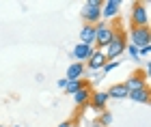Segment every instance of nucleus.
Masks as SVG:
<instances>
[{
	"label": "nucleus",
	"mask_w": 151,
	"mask_h": 127,
	"mask_svg": "<svg viewBox=\"0 0 151 127\" xmlns=\"http://www.w3.org/2000/svg\"><path fill=\"white\" fill-rule=\"evenodd\" d=\"M13 127H22V125H13Z\"/></svg>",
	"instance_id": "nucleus-23"
},
{
	"label": "nucleus",
	"mask_w": 151,
	"mask_h": 127,
	"mask_svg": "<svg viewBox=\"0 0 151 127\" xmlns=\"http://www.w3.org/2000/svg\"><path fill=\"white\" fill-rule=\"evenodd\" d=\"M82 78H84V63H71L67 67L65 80H82Z\"/></svg>",
	"instance_id": "nucleus-12"
},
{
	"label": "nucleus",
	"mask_w": 151,
	"mask_h": 127,
	"mask_svg": "<svg viewBox=\"0 0 151 127\" xmlns=\"http://www.w3.org/2000/svg\"><path fill=\"white\" fill-rule=\"evenodd\" d=\"M132 101H138V103H149V86H145V88H140V91H132L127 95Z\"/></svg>",
	"instance_id": "nucleus-15"
},
{
	"label": "nucleus",
	"mask_w": 151,
	"mask_h": 127,
	"mask_svg": "<svg viewBox=\"0 0 151 127\" xmlns=\"http://www.w3.org/2000/svg\"><path fill=\"white\" fill-rule=\"evenodd\" d=\"M97 121H99L101 125H104V127H108V125L112 123V112H108V110H101V116L97 118Z\"/></svg>",
	"instance_id": "nucleus-17"
},
{
	"label": "nucleus",
	"mask_w": 151,
	"mask_h": 127,
	"mask_svg": "<svg viewBox=\"0 0 151 127\" xmlns=\"http://www.w3.org/2000/svg\"><path fill=\"white\" fill-rule=\"evenodd\" d=\"M119 11H121L119 0H104V2H101V15L104 17H116Z\"/></svg>",
	"instance_id": "nucleus-11"
},
{
	"label": "nucleus",
	"mask_w": 151,
	"mask_h": 127,
	"mask_svg": "<svg viewBox=\"0 0 151 127\" xmlns=\"http://www.w3.org/2000/svg\"><path fill=\"white\" fill-rule=\"evenodd\" d=\"M149 15H147V4L134 2L132 4V26H147Z\"/></svg>",
	"instance_id": "nucleus-5"
},
{
	"label": "nucleus",
	"mask_w": 151,
	"mask_h": 127,
	"mask_svg": "<svg viewBox=\"0 0 151 127\" xmlns=\"http://www.w3.org/2000/svg\"><path fill=\"white\" fill-rule=\"evenodd\" d=\"M119 65H121V61H108V63H106V67H104V73L112 71L114 67H119Z\"/></svg>",
	"instance_id": "nucleus-19"
},
{
	"label": "nucleus",
	"mask_w": 151,
	"mask_h": 127,
	"mask_svg": "<svg viewBox=\"0 0 151 127\" xmlns=\"http://www.w3.org/2000/svg\"><path fill=\"white\" fill-rule=\"evenodd\" d=\"M123 84H125V88H127L129 93H132V91H140V88H145V86H147L145 76H142L140 71H134L132 76H129L125 82H123Z\"/></svg>",
	"instance_id": "nucleus-7"
},
{
	"label": "nucleus",
	"mask_w": 151,
	"mask_h": 127,
	"mask_svg": "<svg viewBox=\"0 0 151 127\" xmlns=\"http://www.w3.org/2000/svg\"><path fill=\"white\" fill-rule=\"evenodd\" d=\"M86 80H67V86H65V91H67V95H73L76 91H80L82 86H84Z\"/></svg>",
	"instance_id": "nucleus-16"
},
{
	"label": "nucleus",
	"mask_w": 151,
	"mask_h": 127,
	"mask_svg": "<svg viewBox=\"0 0 151 127\" xmlns=\"http://www.w3.org/2000/svg\"><path fill=\"white\" fill-rule=\"evenodd\" d=\"M108 93L106 91H93L91 93V99H88V106L93 110H106V103H108Z\"/></svg>",
	"instance_id": "nucleus-6"
},
{
	"label": "nucleus",
	"mask_w": 151,
	"mask_h": 127,
	"mask_svg": "<svg viewBox=\"0 0 151 127\" xmlns=\"http://www.w3.org/2000/svg\"><path fill=\"white\" fill-rule=\"evenodd\" d=\"M58 86H60V88H65V86H67V80H65V78L58 80Z\"/></svg>",
	"instance_id": "nucleus-21"
},
{
	"label": "nucleus",
	"mask_w": 151,
	"mask_h": 127,
	"mask_svg": "<svg viewBox=\"0 0 151 127\" xmlns=\"http://www.w3.org/2000/svg\"><path fill=\"white\" fill-rule=\"evenodd\" d=\"M116 30H119L116 26L106 24V22L95 24V43H93V48H95V45H97V50L106 48V45L112 41V37H114V32H116Z\"/></svg>",
	"instance_id": "nucleus-2"
},
{
	"label": "nucleus",
	"mask_w": 151,
	"mask_h": 127,
	"mask_svg": "<svg viewBox=\"0 0 151 127\" xmlns=\"http://www.w3.org/2000/svg\"><path fill=\"white\" fill-rule=\"evenodd\" d=\"M93 52H95L93 45L78 43V45L73 48V58H76V63H84V61H88V58L93 56Z\"/></svg>",
	"instance_id": "nucleus-9"
},
{
	"label": "nucleus",
	"mask_w": 151,
	"mask_h": 127,
	"mask_svg": "<svg viewBox=\"0 0 151 127\" xmlns=\"http://www.w3.org/2000/svg\"><path fill=\"white\" fill-rule=\"evenodd\" d=\"M80 41L84 43V45H93L95 43V26H82V30H80Z\"/></svg>",
	"instance_id": "nucleus-13"
},
{
	"label": "nucleus",
	"mask_w": 151,
	"mask_h": 127,
	"mask_svg": "<svg viewBox=\"0 0 151 127\" xmlns=\"http://www.w3.org/2000/svg\"><path fill=\"white\" fill-rule=\"evenodd\" d=\"M129 45H134V48L151 45V30H149V26H132V30H129Z\"/></svg>",
	"instance_id": "nucleus-4"
},
{
	"label": "nucleus",
	"mask_w": 151,
	"mask_h": 127,
	"mask_svg": "<svg viewBox=\"0 0 151 127\" xmlns=\"http://www.w3.org/2000/svg\"><path fill=\"white\" fill-rule=\"evenodd\" d=\"M125 50H127V54L132 56V58H136V61L140 58V54H138V48H134V45H129V43H127V48H125Z\"/></svg>",
	"instance_id": "nucleus-18"
},
{
	"label": "nucleus",
	"mask_w": 151,
	"mask_h": 127,
	"mask_svg": "<svg viewBox=\"0 0 151 127\" xmlns=\"http://www.w3.org/2000/svg\"><path fill=\"white\" fill-rule=\"evenodd\" d=\"M106 63H108L106 54H104L101 50H95V52H93V56L86 61V67H88L91 71H97V69H104V67H106Z\"/></svg>",
	"instance_id": "nucleus-8"
},
{
	"label": "nucleus",
	"mask_w": 151,
	"mask_h": 127,
	"mask_svg": "<svg viewBox=\"0 0 151 127\" xmlns=\"http://www.w3.org/2000/svg\"><path fill=\"white\" fill-rule=\"evenodd\" d=\"M91 84L88 82H84V86H82L80 91H76L73 93V103L78 106V108H82V106H86L88 103V99H91Z\"/></svg>",
	"instance_id": "nucleus-10"
},
{
	"label": "nucleus",
	"mask_w": 151,
	"mask_h": 127,
	"mask_svg": "<svg viewBox=\"0 0 151 127\" xmlns=\"http://www.w3.org/2000/svg\"><path fill=\"white\" fill-rule=\"evenodd\" d=\"M80 13H82L84 24H88V26L99 24V19H101V0H88V2H84Z\"/></svg>",
	"instance_id": "nucleus-3"
},
{
	"label": "nucleus",
	"mask_w": 151,
	"mask_h": 127,
	"mask_svg": "<svg viewBox=\"0 0 151 127\" xmlns=\"http://www.w3.org/2000/svg\"><path fill=\"white\" fill-rule=\"evenodd\" d=\"M0 127H2V125H0Z\"/></svg>",
	"instance_id": "nucleus-24"
},
{
	"label": "nucleus",
	"mask_w": 151,
	"mask_h": 127,
	"mask_svg": "<svg viewBox=\"0 0 151 127\" xmlns=\"http://www.w3.org/2000/svg\"><path fill=\"white\" fill-rule=\"evenodd\" d=\"M106 93H108V97H112V99H127V95H129L125 84H114V86H110V91H106Z\"/></svg>",
	"instance_id": "nucleus-14"
},
{
	"label": "nucleus",
	"mask_w": 151,
	"mask_h": 127,
	"mask_svg": "<svg viewBox=\"0 0 151 127\" xmlns=\"http://www.w3.org/2000/svg\"><path fill=\"white\" fill-rule=\"evenodd\" d=\"M125 48H127V39H125V32H123L121 28L114 32V37H112V41L104 48V54H106V58L108 61H116L123 52H125Z\"/></svg>",
	"instance_id": "nucleus-1"
},
{
	"label": "nucleus",
	"mask_w": 151,
	"mask_h": 127,
	"mask_svg": "<svg viewBox=\"0 0 151 127\" xmlns=\"http://www.w3.org/2000/svg\"><path fill=\"white\" fill-rule=\"evenodd\" d=\"M58 127H76V121H63Z\"/></svg>",
	"instance_id": "nucleus-20"
},
{
	"label": "nucleus",
	"mask_w": 151,
	"mask_h": 127,
	"mask_svg": "<svg viewBox=\"0 0 151 127\" xmlns=\"http://www.w3.org/2000/svg\"><path fill=\"white\" fill-rule=\"evenodd\" d=\"M91 127H104V125H101L99 121H93V123H91Z\"/></svg>",
	"instance_id": "nucleus-22"
}]
</instances>
